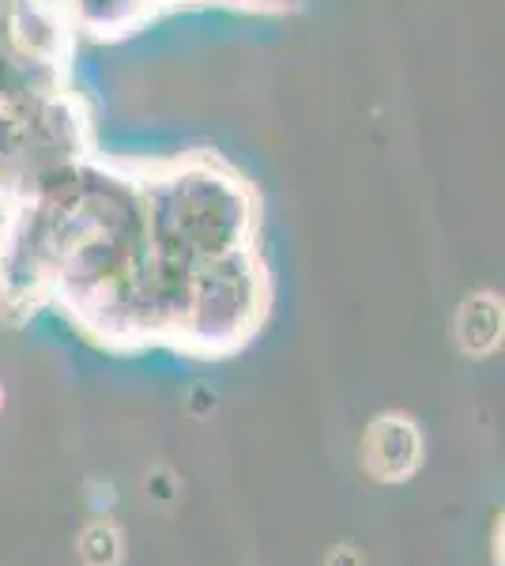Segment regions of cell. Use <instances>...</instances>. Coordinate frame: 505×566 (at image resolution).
<instances>
[{
    "instance_id": "1",
    "label": "cell",
    "mask_w": 505,
    "mask_h": 566,
    "mask_svg": "<svg viewBox=\"0 0 505 566\" xmlns=\"http://www.w3.org/2000/svg\"><path fill=\"white\" fill-rule=\"evenodd\" d=\"M366 461L370 472L381 480H403L419 461V434L408 419L400 416H385L370 427L366 438Z\"/></svg>"
},
{
    "instance_id": "2",
    "label": "cell",
    "mask_w": 505,
    "mask_h": 566,
    "mask_svg": "<svg viewBox=\"0 0 505 566\" xmlns=\"http://www.w3.org/2000/svg\"><path fill=\"white\" fill-rule=\"evenodd\" d=\"M456 336H461V348L472 355H486L502 344V306L494 295H480L464 298L461 314H456Z\"/></svg>"
},
{
    "instance_id": "3",
    "label": "cell",
    "mask_w": 505,
    "mask_h": 566,
    "mask_svg": "<svg viewBox=\"0 0 505 566\" xmlns=\"http://www.w3.org/2000/svg\"><path fill=\"white\" fill-rule=\"evenodd\" d=\"M80 559L84 566H117L122 563V536L109 522H95L80 536Z\"/></svg>"
},
{
    "instance_id": "4",
    "label": "cell",
    "mask_w": 505,
    "mask_h": 566,
    "mask_svg": "<svg viewBox=\"0 0 505 566\" xmlns=\"http://www.w3.org/2000/svg\"><path fill=\"white\" fill-rule=\"evenodd\" d=\"M148 495H151L155 502H170L173 495H178V480H173V472H167V469L151 472V480H148Z\"/></svg>"
},
{
    "instance_id": "5",
    "label": "cell",
    "mask_w": 505,
    "mask_h": 566,
    "mask_svg": "<svg viewBox=\"0 0 505 566\" xmlns=\"http://www.w3.org/2000/svg\"><path fill=\"white\" fill-rule=\"evenodd\" d=\"M328 566H362V559H358L355 547H336L333 559H328Z\"/></svg>"
}]
</instances>
